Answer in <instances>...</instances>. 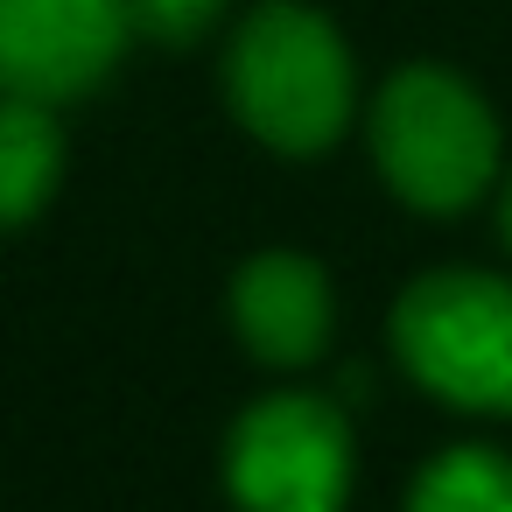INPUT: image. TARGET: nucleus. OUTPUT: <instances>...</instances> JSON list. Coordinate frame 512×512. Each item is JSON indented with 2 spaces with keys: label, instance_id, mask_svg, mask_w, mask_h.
<instances>
[{
  "label": "nucleus",
  "instance_id": "nucleus-9",
  "mask_svg": "<svg viewBox=\"0 0 512 512\" xmlns=\"http://www.w3.org/2000/svg\"><path fill=\"white\" fill-rule=\"evenodd\" d=\"M225 0H134V36H155V43H190L218 22Z\"/></svg>",
  "mask_w": 512,
  "mask_h": 512
},
{
  "label": "nucleus",
  "instance_id": "nucleus-4",
  "mask_svg": "<svg viewBox=\"0 0 512 512\" xmlns=\"http://www.w3.org/2000/svg\"><path fill=\"white\" fill-rule=\"evenodd\" d=\"M225 484L239 512H344L351 428L337 400L267 393L225 435Z\"/></svg>",
  "mask_w": 512,
  "mask_h": 512
},
{
  "label": "nucleus",
  "instance_id": "nucleus-7",
  "mask_svg": "<svg viewBox=\"0 0 512 512\" xmlns=\"http://www.w3.org/2000/svg\"><path fill=\"white\" fill-rule=\"evenodd\" d=\"M57 169H64V141L50 127V106L0 92V232L29 225L50 204Z\"/></svg>",
  "mask_w": 512,
  "mask_h": 512
},
{
  "label": "nucleus",
  "instance_id": "nucleus-10",
  "mask_svg": "<svg viewBox=\"0 0 512 512\" xmlns=\"http://www.w3.org/2000/svg\"><path fill=\"white\" fill-rule=\"evenodd\" d=\"M505 239H512V183H505Z\"/></svg>",
  "mask_w": 512,
  "mask_h": 512
},
{
  "label": "nucleus",
  "instance_id": "nucleus-8",
  "mask_svg": "<svg viewBox=\"0 0 512 512\" xmlns=\"http://www.w3.org/2000/svg\"><path fill=\"white\" fill-rule=\"evenodd\" d=\"M407 512H512V456H498V449H442L414 477Z\"/></svg>",
  "mask_w": 512,
  "mask_h": 512
},
{
  "label": "nucleus",
  "instance_id": "nucleus-1",
  "mask_svg": "<svg viewBox=\"0 0 512 512\" xmlns=\"http://www.w3.org/2000/svg\"><path fill=\"white\" fill-rule=\"evenodd\" d=\"M225 92L253 141L316 155L351 127V50L323 15L274 0L239 22L225 50Z\"/></svg>",
  "mask_w": 512,
  "mask_h": 512
},
{
  "label": "nucleus",
  "instance_id": "nucleus-6",
  "mask_svg": "<svg viewBox=\"0 0 512 512\" xmlns=\"http://www.w3.org/2000/svg\"><path fill=\"white\" fill-rule=\"evenodd\" d=\"M232 323L260 365H309L330 337V281L302 253H260L232 281Z\"/></svg>",
  "mask_w": 512,
  "mask_h": 512
},
{
  "label": "nucleus",
  "instance_id": "nucleus-2",
  "mask_svg": "<svg viewBox=\"0 0 512 512\" xmlns=\"http://www.w3.org/2000/svg\"><path fill=\"white\" fill-rule=\"evenodd\" d=\"M372 155L414 211H463L498 176V120L456 71L407 64L372 106Z\"/></svg>",
  "mask_w": 512,
  "mask_h": 512
},
{
  "label": "nucleus",
  "instance_id": "nucleus-5",
  "mask_svg": "<svg viewBox=\"0 0 512 512\" xmlns=\"http://www.w3.org/2000/svg\"><path fill=\"white\" fill-rule=\"evenodd\" d=\"M134 36V0H0V92L78 99Z\"/></svg>",
  "mask_w": 512,
  "mask_h": 512
},
{
  "label": "nucleus",
  "instance_id": "nucleus-3",
  "mask_svg": "<svg viewBox=\"0 0 512 512\" xmlns=\"http://www.w3.org/2000/svg\"><path fill=\"white\" fill-rule=\"evenodd\" d=\"M393 351L435 400L512 414V281L477 267L421 274L393 309Z\"/></svg>",
  "mask_w": 512,
  "mask_h": 512
}]
</instances>
